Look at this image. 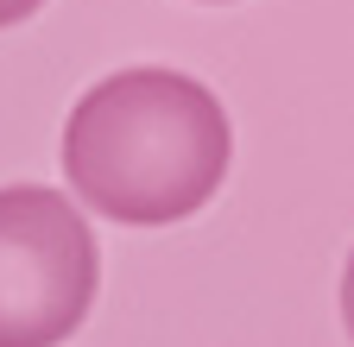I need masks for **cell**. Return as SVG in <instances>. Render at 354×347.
<instances>
[{"instance_id":"277c9868","label":"cell","mask_w":354,"mask_h":347,"mask_svg":"<svg viewBox=\"0 0 354 347\" xmlns=\"http://www.w3.org/2000/svg\"><path fill=\"white\" fill-rule=\"evenodd\" d=\"M44 7V0H0V26H19V19H32Z\"/></svg>"},{"instance_id":"6da1fadb","label":"cell","mask_w":354,"mask_h":347,"mask_svg":"<svg viewBox=\"0 0 354 347\" xmlns=\"http://www.w3.org/2000/svg\"><path fill=\"white\" fill-rule=\"evenodd\" d=\"M234 158L221 101L184 70L102 76L64 126L70 190L127 228H165L196 215Z\"/></svg>"},{"instance_id":"7a4b0ae2","label":"cell","mask_w":354,"mask_h":347,"mask_svg":"<svg viewBox=\"0 0 354 347\" xmlns=\"http://www.w3.org/2000/svg\"><path fill=\"white\" fill-rule=\"evenodd\" d=\"M102 252L70 196L44 184L0 190V347H57L82 328Z\"/></svg>"},{"instance_id":"3957f363","label":"cell","mask_w":354,"mask_h":347,"mask_svg":"<svg viewBox=\"0 0 354 347\" xmlns=\"http://www.w3.org/2000/svg\"><path fill=\"white\" fill-rule=\"evenodd\" d=\"M342 322L354 335V252H348V266H342Z\"/></svg>"}]
</instances>
